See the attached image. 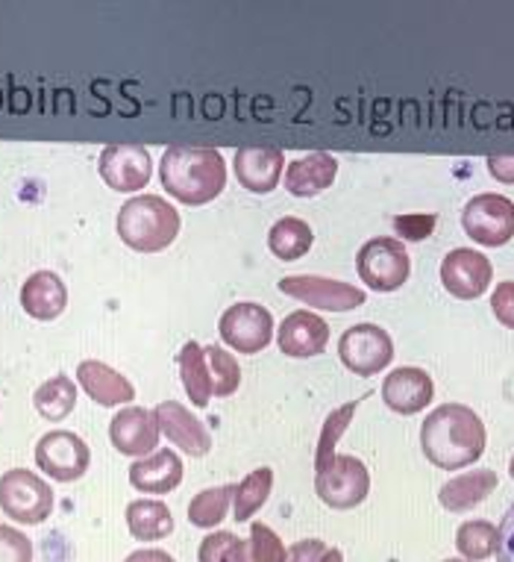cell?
<instances>
[{
  "instance_id": "d590c367",
  "label": "cell",
  "mask_w": 514,
  "mask_h": 562,
  "mask_svg": "<svg viewBox=\"0 0 514 562\" xmlns=\"http://www.w3.org/2000/svg\"><path fill=\"white\" fill-rule=\"evenodd\" d=\"M491 310H494L496 322L514 330V280L496 283L494 295H491Z\"/></svg>"
},
{
  "instance_id": "836d02e7",
  "label": "cell",
  "mask_w": 514,
  "mask_h": 562,
  "mask_svg": "<svg viewBox=\"0 0 514 562\" xmlns=\"http://www.w3.org/2000/svg\"><path fill=\"white\" fill-rule=\"evenodd\" d=\"M250 562H285V548L283 539L271 530L267 525L256 521V525L250 527Z\"/></svg>"
},
{
  "instance_id": "ab89813d",
  "label": "cell",
  "mask_w": 514,
  "mask_h": 562,
  "mask_svg": "<svg viewBox=\"0 0 514 562\" xmlns=\"http://www.w3.org/2000/svg\"><path fill=\"white\" fill-rule=\"evenodd\" d=\"M127 562H176V560L165 551H157V548H145V551L129 553Z\"/></svg>"
},
{
  "instance_id": "d6a6232c",
  "label": "cell",
  "mask_w": 514,
  "mask_h": 562,
  "mask_svg": "<svg viewBox=\"0 0 514 562\" xmlns=\"http://www.w3.org/2000/svg\"><path fill=\"white\" fill-rule=\"evenodd\" d=\"M197 562H250V548L230 530H215L197 548Z\"/></svg>"
},
{
  "instance_id": "60d3db41",
  "label": "cell",
  "mask_w": 514,
  "mask_h": 562,
  "mask_svg": "<svg viewBox=\"0 0 514 562\" xmlns=\"http://www.w3.org/2000/svg\"><path fill=\"white\" fill-rule=\"evenodd\" d=\"M321 562H344V553H341L339 548H327V553H323Z\"/></svg>"
},
{
  "instance_id": "5b68a950",
  "label": "cell",
  "mask_w": 514,
  "mask_h": 562,
  "mask_svg": "<svg viewBox=\"0 0 514 562\" xmlns=\"http://www.w3.org/2000/svg\"><path fill=\"white\" fill-rule=\"evenodd\" d=\"M0 509L19 525H42L54 513V488L36 471L10 469L0 477Z\"/></svg>"
},
{
  "instance_id": "f35d334b",
  "label": "cell",
  "mask_w": 514,
  "mask_h": 562,
  "mask_svg": "<svg viewBox=\"0 0 514 562\" xmlns=\"http://www.w3.org/2000/svg\"><path fill=\"white\" fill-rule=\"evenodd\" d=\"M488 171L500 183H514V157H488Z\"/></svg>"
},
{
  "instance_id": "cb8c5ba5",
  "label": "cell",
  "mask_w": 514,
  "mask_h": 562,
  "mask_svg": "<svg viewBox=\"0 0 514 562\" xmlns=\"http://www.w3.org/2000/svg\"><path fill=\"white\" fill-rule=\"evenodd\" d=\"M127 527L141 542H159L174 533V516L162 501L138 498L127 507Z\"/></svg>"
},
{
  "instance_id": "52a82bcc",
  "label": "cell",
  "mask_w": 514,
  "mask_h": 562,
  "mask_svg": "<svg viewBox=\"0 0 514 562\" xmlns=\"http://www.w3.org/2000/svg\"><path fill=\"white\" fill-rule=\"evenodd\" d=\"M461 227L482 248H503L514 239V201L496 192L477 194L461 210Z\"/></svg>"
},
{
  "instance_id": "8992f818",
  "label": "cell",
  "mask_w": 514,
  "mask_h": 562,
  "mask_svg": "<svg viewBox=\"0 0 514 562\" xmlns=\"http://www.w3.org/2000/svg\"><path fill=\"white\" fill-rule=\"evenodd\" d=\"M315 492L332 509H353L370 492L365 462L353 453H335L323 469L315 471Z\"/></svg>"
},
{
  "instance_id": "1f68e13d",
  "label": "cell",
  "mask_w": 514,
  "mask_h": 562,
  "mask_svg": "<svg viewBox=\"0 0 514 562\" xmlns=\"http://www.w3.org/2000/svg\"><path fill=\"white\" fill-rule=\"evenodd\" d=\"M358 404H362V401H350V404L339 406V409H332V413L327 415V422H323L321 427V436H318V448H315V471L323 469V465L335 457V445H339V439L344 436L350 422H353Z\"/></svg>"
},
{
  "instance_id": "4fadbf2b",
  "label": "cell",
  "mask_w": 514,
  "mask_h": 562,
  "mask_svg": "<svg viewBox=\"0 0 514 562\" xmlns=\"http://www.w3.org/2000/svg\"><path fill=\"white\" fill-rule=\"evenodd\" d=\"M98 168L103 183L115 192H138L153 177V159L141 145H106Z\"/></svg>"
},
{
  "instance_id": "ba28073f",
  "label": "cell",
  "mask_w": 514,
  "mask_h": 562,
  "mask_svg": "<svg viewBox=\"0 0 514 562\" xmlns=\"http://www.w3.org/2000/svg\"><path fill=\"white\" fill-rule=\"evenodd\" d=\"M339 357L358 378H374L395 360V341H391L386 327H379V324H353L341 333Z\"/></svg>"
},
{
  "instance_id": "e0dca14e",
  "label": "cell",
  "mask_w": 514,
  "mask_h": 562,
  "mask_svg": "<svg viewBox=\"0 0 514 562\" xmlns=\"http://www.w3.org/2000/svg\"><path fill=\"white\" fill-rule=\"evenodd\" d=\"M435 397V383L418 366H400L382 380V401L388 409L400 415H418L432 404Z\"/></svg>"
},
{
  "instance_id": "7bdbcfd3",
  "label": "cell",
  "mask_w": 514,
  "mask_h": 562,
  "mask_svg": "<svg viewBox=\"0 0 514 562\" xmlns=\"http://www.w3.org/2000/svg\"><path fill=\"white\" fill-rule=\"evenodd\" d=\"M444 562H468V560H444Z\"/></svg>"
},
{
  "instance_id": "30bf717a",
  "label": "cell",
  "mask_w": 514,
  "mask_h": 562,
  "mask_svg": "<svg viewBox=\"0 0 514 562\" xmlns=\"http://www.w3.org/2000/svg\"><path fill=\"white\" fill-rule=\"evenodd\" d=\"M36 465L56 483H73L92 465V451L71 430H50L38 439Z\"/></svg>"
},
{
  "instance_id": "2e32d148",
  "label": "cell",
  "mask_w": 514,
  "mask_h": 562,
  "mask_svg": "<svg viewBox=\"0 0 514 562\" xmlns=\"http://www.w3.org/2000/svg\"><path fill=\"white\" fill-rule=\"evenodd\" d=\"M276 341H279V350L285 357H294V360L321 357L330 345V324L323 322L321 315H315L312 310H297V313L283 318Z\"/></svg>"
},
{
  "instance_id": "d4e9b609",
  "label": "cell",
  "mask_w": 514,
  "mask_h": 562,
  "mask_svg": "<svg viewBox=\"0 0 514 562\" xmlns=\"http://www.w3.org/2000/svg\"><path fill=\"white\" fill-rule=\"evenodd\" d=\"M180 366V380H183L185 392L192 397L194 406H209L212 395V378H209V362H206V350L197 341H185L176 357Z\"/></svg>"
},
{
  "instance_id": "44dd1931",
  "label": "cell",
  "mask_w": 514,
  "mask_h": 562,
  "mask_svg": "<svg viewBox=\"0 0 514 562\" xmlns=\"http://www.w3.org/2000/svg\"><path fill=\"white\" fill-rule=\"evenodd\" d=\"M21 306L36 322H54L68 306V289L54 271H36L21 286Z\"/></svg>"
},
{
  "instance_id": "4316f807",
  "label": "cell",
  "mask_w": 514,
  "mask_h": 562,
  "mask_svg": "<svg viewBox=\"0 0 514 562\" xmlns=\"http://www.w3.org/2000/svg\"><path fill=\"white\" fill-rule=\"evenodd\" d=\"M274 492V471L271 469H253L248 477L241 480L232 495V518L236 521H250V516H256L259 509L265 507L267 498Z\"/></svg>"
},
{
  "instance_id": "f546056e",
  "label": "cell",
  "mask_w": 514,
  "mask_h": 562,
  "mask_svg": "<svg viewBox=\"0 0 514 562\" xmlns=\"http://www.w3.org/2000/svg\"><path fill=\"white\" fill-rule=\"evenodd\" d=\"M232 495H236V486H212L203 488L192 498L189 504V521L194 527H201V530H212V527H218L227 513H230Z\"/></svg>"
},
{
  "instance_id": "7a4b0ae2",
  "label": "cell",
  "mask_w": 514,
  "mask_h": 562,
  "mask_svg": "<svg viewBox=\"0 0 514 562\" xmlns=\"http://www.w3.org/2000/svg\"><path fill=\"white\" fill-rule=\"evenodd\" d=\"M159 180L165 192L185 206L212 203L227 186V162L215 148L171 145L159 162Z\"/></svg>"
},
{
  "instance_id": "9a60e30c",
  "label": "cell",
  "mask_w": 514,
  "mask_h": 562,
  "mask_svg": "<svg viewBox=\"0 0 514 562\" xmlns=\"http://www.w3.org/2000/svg\"><path fill=\"white\" fill-rule=\"evenodd\" d=\"M153 415H157L159 430L168 436V442L176 445L183 453L206 457L212 451L209 427L203 425L201 418L180 401H162V404H157Z\"/></svg>"
},
{
  "instance_id": "7402d4cb",
  "label": "cell",
  "mask_w": 514,
  "mask_h": 562,
  "mask_svg": "<svg viewBox=\"0 0 514 562\" xmlns=\"http://www.w3.org/2000/svg\"><path fill=\"white\" fill-rule=\"evenodd\" d=\"M77 380L85 395L101 406H124L136 397V386L121 371L101 360H83L77 366Z\"/></svg>"
},
{
  "instance_id": "f1b7e54d",
  "label": "cell",
  "mask_w": 514,
  "mask_h": 562,
  "mask_svg": "<svg viewBox=\"0 0 514 562\" xmlns=\"http://www.w3.org/2000/svg\"><path fill=\"white\" fill-rule=\"evenodd\" d=\"M496 544H500V530L496 525L486 518H470L456 530V548H459L461 560L482 562L494 557Z\"/></svg>"
},
{
  "instance_id": "7c38bea8",
  "label": "cell",
  "mask_w": 514,
  "mask_h": 562,
  "mask_svg": "<svg viewBox=\"0 0 514 562\" xmlns=\"http://www.w3.org/2000/svg\"><path fill=\"white\" fill-rule=\"evenodd\" d=\"M494 280V266L486 254L473 248L450 250L441 262V283L459 301H477Z\"/></svg>"
},
{
  "instance_id": "d6986e66",
  "label": "cell",
  "mask_w": 514,
  "mask_h": 562,
  "mask_svg": "<svg viewBox=\"0 0 514 562\" xmlns=\"http://www.w3.org/2000/svg\"><path fill=\"white\" fill-rule=\"evenodd\" d=\"M129 483L147 495H168L183 483V460L171 448H159L129 465Z\"/></svg>"
},
{
  "instance_id": "83f0119b",
  "label": "cell",
  "mask_w": 514,
  "mask_h": 562,
  "mask_svg": "<svg viewBox=\"0 0 514 562\" xmlns=\"http://www.w3.org/2000/svg\"><path fill=\"white\" fill-rule=\"evenodd\" d=\"M33 406H36V413L42 418H47V422H62V418H68L73 413V406H77V386H73V380L68 374H56V378L45 380L36 389V395H33Z\"/></svg>"
},
{
  "instance_id": "8d00e7d4",
  "label": "cell",
  "mask_w": 514,
  "mask_h": 562,
  "mask_svg": "<svg viewBox=\"0 0 514 562\" xmlns=\"http://www.w3.org/2000/svg\"><path fill=\"white\" fill-rule=\"evenodd\" d=\"M327 544L321 539H300L285 551V562H321Z\"/></svg>"
},
{
  "instance_id": "e575fe53",
  "label": "cell",
  "mask_w": 514,
  "mask_h": 562,
  "mask_svg": "<svg viewBox=\"0 0 514 562\" xmlns=\"http://www.w3.org/2000/svg\"><path fill=\"white\" fill-rule=\"evenodd\" d=\"M0 562H33V542L15 527L0 525Z\"/></svg>"
},
{
  "instance_id": "74e56055",
  "label": "cell",
  "mask_w": 514,
  "mask_h": 562,
  "mask_svg": "<svg viewBox=\"0 0 514 562\" xmlns=\"http://www.w3.org/2000/svg\"><path fill=\"white\" fill-rule=\"evenodd\" d=\"M500 544H496V562H514V504L505 509L500 521Z\"/></svg>"
},
{
  "instance_id": "603a6c76",
  "label": "cell",
  "mask_w": 514,
  "mask_h": 562,
  "mask_svg": "<svg viewBox=\"0 0 514 562\" xmlns=\"http://www.w3.org/2000/svg\"><path fill=\"white\" fill-rule=\"evenodd\" d=\"M496 471L491 469H473L465 471L459 477L447 480L438 492L441 507L447 513H470L473 507H479L482 501L491 498V492H496Z\"/></svg>"
},
{
  "instance_id": "ac0fdd59",
  "label": "cell",
  "mask_w": 514,
  "mask_h": 562,
  "mask_svg": "<svg viewBox=\"0 0 514 562\" xmlns=\"http://www.w3.org/2000/svg\"><path fill=\"white\" fill-rule=\"evenodd\" d=\"M232 171L253 194H271L283 180L285 154L279 148H239L232 159Z\"/></svg>"
},
{
  "instance_id": "3957f363",
  "label": "cell",
  "mask_w": 514,
  "mask_h": 562,
  "mask_svg": "<svg viewBox=\"0 0 514 562\" xmlns=\"http://www.w3.org/2000/svg\"><path fill=\"white\" fill-rule=\"evenodd\" d=\"M180 233V213L159 194H136L118 213V236L138 254H159L174 245Z\"/></svg>"
},
{
  "instance_id": "5bb4252c",
  "label": "cell",
  "mask_w": 514,
  "mask_h": 562,
  "mask_svg": "<svg viewBox=\"0 0 514 562\" xmlns=\"http://www.w3.org/2000/svg\"><path fill=\"white\" fill-rule=\"evenodd\" d=\"M159 436H162V430H159L157 415L145 406H124L110 422L112 445L124 457H136V460L150 457L157 451Z\"/></svg>"
},
{
  "instance_id": "8fae6325",
  "label": "cell",
  "mask_w": 514,
  "mask_h": 562,
  "mask_svg": "<svg viewBox=\"0 0 514 562\" xmlns=\"http://www.w3.org/2000/svg\"><path fill=\"white\" fill-rule=\"evenodd\" d=\"M218 330L220 339L227 341L232 350L253 357L259 350H265L274 339V315L267 313L262 304L241 301V304H232L227 313L220 315Z\"/></svg>"
},
{
  "instance_id": "484cf974",
  "label": "cell",
  "mask_w": 514,
  "mask_h": 562,
  "mask_svg": "<svg viewBox=\"0 0 514 562\" xmlns=\"http://www.w3.org/2000/svg\"><path fill=\"white\" fill-rule=\"evenodd\" d=\"M315 245L312 227L304 222V218H294V215H285L271 227L267 233V248L276 259L283 262H294V259L306 257Z\"/></svg>"
},
{
  "instance_id": "4dcf8cb0",
  "label": "cell",
  "mask_w": 514,
  "mask_h": 562,
  "mask_svg": "<svg viewBox=\"0 0 514 562\" xmlns=\"http://www.w3.org/2000/svg\"><path fill=\"white\" fill-rule=\"evenodd\" d=\"M203 350H206V362H209L212 395L230 397L232 392H239V386H241L239 360L232 357L230 350L218 348V345H206Z\"/></svg>"
},
{
  "instance_id": "9c48e42d",
  "label": "cell",
  "mask_w": 514,
  "mask_h": 562,
  "mask_svg": "<svg viewBox=\"0 0 514 562\" xmlns=\"http://www.w3.org/2000/svg\"><path fill=\"white\" fill-rule=\"evenodd\" d=\"M279 292L300 301V304H309V310H330V313H350V310H358L367 301L365 289L318 274L283 277Z\"/></svg>"
},
{
  "instance_id": "b9f144b4",
  "label": "cell",
  "mask_w": 514,
  "mask_h": 562,
  "mask_svg": "<svg viewBox=\"0 0 514 562\" xmlns=\"http://www.w3.org/2000/svg\"><path fill=\"white\" fill-rule=\"evenodd\" d=\"M509 474H512V480H514V457H512V462H509Z\"/></svg>"
},
{
  "instance_id": "277c9868",
  "label": "cell",
  "mask_w": 514,
  "mask_h": 562,
  "mask_svg": "<svg viewBox=\"0 0 514 562\" xmlns=\"http://www.w3.org/2000/svg\"><path fill=\"white\" fill-rule=\"evenodd\" d=\"M358 280L374 292H397L412 274V257L395 236H377L362 245L356 257Z\"/></svg>"
},
{
  "instance_id": "ffe728a7",
  "label": "cell",
  "mask_w": 514,
  "mask_h": 562,
  "mask_svg": "<svg viewBox=\"0 0 514 562\" xmlns=\"http://www.w3.org/2000/svg\"><path fill=\"white\" fill-rule=\"evenodd\" d=\"M339 175V159L332 154H306L288 162L285 168V192L294 198H315V194L327 192Z\"/></svg>"
},
{
  "instance_id": "6da1fadb",
  "label": "cell",
  "mask_w": 514,
  "mask_h": 562,
  "mask_svg": "<svg viewBox=\"0 0 514 562\" xmlns=\"http://www.w3.org/2000/svg\"><path fill=\"white\" fill-rule=\"evenodd\" d=\"M486 425L470 406L441 404L423 418L421 448L435 469H468L486 453Z\"/></svg>"
}]
</instances>
